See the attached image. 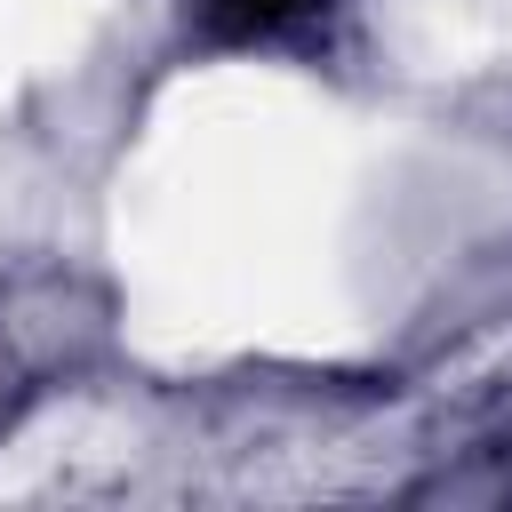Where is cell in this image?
Segmentation results:
<instances>
[{"instance_id": "cell-1", "label": "cell", "mask_w": 512, "mask_h": 512, "mask_svg": "<svg viewBox=\"0 0 512 512\" xmlns=\"http://www.w3.org/2000/svg\"><path fill=\"white\" fill-rule=\"evenodd\" d=\"M312 0H200V16H208V32L216 40H272L280 24H296Z\"/></svg>"}]
</instances>
